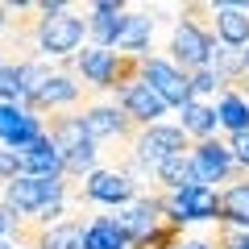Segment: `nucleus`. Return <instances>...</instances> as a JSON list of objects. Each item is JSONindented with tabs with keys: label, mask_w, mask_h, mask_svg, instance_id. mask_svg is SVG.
<instances>
[{
	"label": "nucleus",
	"mask_w": 249,
	"mask_h": 249,
	"mask_svg": "<svg viewBox=\"0 0 249 249\" xmlns=\"http://www.w3.org/2000/svg\"><path fill=\"white\" fill-rule=\"evenodd\" d=\"M34 46L42 54H50V58H67V54H75L83 46V37H88V21L75 17L67 4H34Z\"/></svg>",
	"instance_id": "nucleus-1"
},
{
	"label": "nucleus",
	"mask_w": 249,
	"mask_h": 249,
	"mask_svg": "<svg viewBox=\"0 0 249 249\" xmlns=\"http://www.w3.org/2000/svg\"><path fill=\"white\" fill-rule=\"evenodd\" d=\"M175 154H191V137L178 129V124H150L137 133V142L129 145V162H124V175H154L166 158Z\"/></svg>",
	"instance_id": "nucleus-2"
},
{
	"label": "nucleus",
	"mask_w": 249,
	"mask_h": 249,
	"mask_svg": "<svg viewBox=\"0 0 249 249\" xmlns=\"http://www.w3.org/2000/svg\"><path fill=\"white\" fill-rule=\"evenodd\" d=\"M71 191L67 178H34V175H17L13 183H4V204L21 216H37L46 204H62Z\"/></svg>",
	"instance_id": "nucleus-3"
},
{
	"label": "nucleus",
	"mask_w": 249,
	"mask_h": 249,
	"mask_svg": "<svg viewBox=\"0 0 249 249\" xmlns=\"http://www.w3.org/2000/svg\"><path fill=\"white\" fill-rule=\"evenodd\" d=\"M191 166H196L199 187H212V191H216V183H241L249 175V170L237 166L229 142H220V137H208V142L191 145Z\"/></svg>",
	"instance_id": "nucleus-4"
},
{
	"label": "nucleus",
	"mask_w": 249,
	"mask_h": 249,
	"mask_svg": "<svg viewBox=\"0 0 249 249\" xmlns=\"http://www.w3.org/2000/svg\"><path fill=\"white\" fill-rule=\"evenodd\" d=\"M212 50H216V34L212 29H204V25H196V21H178L175 25V37H170V54H175V67L178 71H204L208 67V58H212Z\"/></svg>",
	"instance_id": "nucleus-5"
},
{
	"label": "nucleus",
	"mask_w": 249,
	"mask_h": 249,
	"mask_svg": "<svg viewBox=\"0 0 249 249\" xmlns=\"http://www.w3.org/2000/svg\"><path fill=\"white\" fill-rule=\"evenodd\" d=\"M83 129H88V137L96 145L100 142H112V137H116V142H124V145H133L137 133H142V129L124 116L121 104H91L88 112H83Z\"/></svg>",
	"instance_id": "nucleus-6"
},
{
	"label": "nucleus",
	"mask_w": 249,
	"mask_h": 249,
	"mask_svg": "<svg viewBox=\"0 0 249 249\" xmlns=\"http://www.w3.org/2000/svg\"><path fill=\"white\" fill-rule=\"evenodd\" d=\"M79 199H88V204H112V208H124L137 199V183L124 170H91L88 178H83V191Z\"/></svg>",
	"instance_id": "nucleus-7"
},
{
	"label": "nucleus",
	"mask_w": 249,
	"mask_h": 249,
	"mask_svg": "<svg viewBox=\"0 0 249 249\" xmlns=\"http://www.w3.org/2000/svg\"><path fill=\"white\" fill-rule=\"evenodd\" d=\"M145 83L166 100V108H187L191 100H196L191 96L187 71H178L175 62H166V58H150V54H145Z\"/></svg>",
	"instance_id": "nucleus-8"
},
{
	"label": "nucleus",
	"mask_w": 249,
	"mask_h": 249,
	"mask_svg": "<svg viewBox=\"0 0 249 249\" xmlns=\"http://www.w3.org/2000/svg\"><path fill=\"white\" fill-rule=\"evenodd\" d=\"M116 220H121V229L129 232V241H133V249H142L145 241L154 237V232L166 224V216H162V204L158 196H137L133 204H124L121 212H116Z\"/></svg>",
	"instance_id": "nucleus-9"
},
{
	"label": "nucleus",
	"mask_w": 249,
	"mask_h": 249,
	"mask_svg": "<svg viewBox=\"0 0 249 249\" xmlns=\"http://www.w3.org/2000/svg\"><path fill=\"white\" fill-rule=\"evenodd\" d=\"M116 104L124 108V116H129L137 129H150V124H158V116H166V100H162L145 79L121 88V91H116Z\"/></svg>",
	"instance_id": "nucleus-10"
},
{
	"label": "nucleus",
	"mask_w": 249,
	"mask_h": 249,
	"mask_svg": "<svg viewBox=\"0 0 249 249\" xmlns=\"http://www.w3.org/2000/svg\"><path fill=\"white\" fill-rule=\"evenodd\" d=\"M124 29H129V9H124V4H116V0H100V4H91V21H88L91 46L112 50V46H121Z\"/></svg>",
	"instance_id": "nucleus-11"
},
{
	"label": "nucleus",
	"mask_w": 249,
	"mask_h": 249,
	"mask_svg": "<svg viewBox=\"0 0 249 249\" xmlns=\"http://www.w3.org/2000/svg\"><path fill=\"white\" fill-rule=\"evenodd\" d=\"M212 34L220 46H249V4H212Z\"/></svg>",
	"instance_id": "nucleus-12"
},
{
	"label": "nucleus",
	"mask_w": 249,
	"mask_h": 249,
	"mask_svg": "<svg viewBox=\"0 0 249 249\" xmlns=\"http://www.w3.org/2000/svg\"><path fill=\"white\" fill-rule=\"evenodd\" d=\"M79 96H83V88L71 79V75H50V83H46L37 96H29L21 108H25V112H34V116H42L46 108L54 112V108H62V104H75Z\"/></svg>",
	"instance_id": "nucleus-13"
},
{
	"label": "nucleus",
	"mask_w": 249,
	"mask_h": 249,
	"mask_svg": "<svg viewBox=\"0 0 249 249\" xmlns=\"http://www.w3.org/2000/svg\"><path fill=\"white\" fill-rule=\"evenodd\" d=\"M21 154V175H34V178H58L62 175V154L50 145V137H37L29 150H17ZM67 178V175H62Z\"/></svg>",
	"instance_id": "nucleus-14"
},
{
	"label": "nucleus",
	"mask_w": 249,
	"mask_h": 249,
	"mask_svg": "<svg viewBox=\"0 0 249 249\" xmlns=\"http://www.w3.org/2000/svg\"><path fill=\"white\" fill-rule=\"evenodd\" d=\"M75 67H79V75L91 83V88H112L116 50H100V46H88V50L75 54Z\"/></svg>",
	"instance_id": "nucleus-15"
},
{
	"label": "nucleus",
	"mask_w": 249,
	"mask_h": 249,
	"mask_svg": "<svg viewBox=\"0 0 249 249\" xmlns=\"http://www.w3.org/2000/svg\"><path fill=\"white\" fill-rule=\"evenodd\" d=\"M83 249H133V241H129V232L121 229L116 216H96L83 229Z\"/></svg>",
	"instance_id": "nucleus-16"
},
{
	"label": "nucleus",
	"mask_w": 249,
	"mask_h": 249,
	"mask_svg": "<svg viewBox=\"0 0 249 249\" xmlns=\"http://www.w3.org/2000/svg\"><path fill=\"white\" fill-rule=\"evenodd\" d=\"M46 137H50V145L67 158L71 150H79L83 142H91L88 129H83V116H50V124H46Z\"/></svg>",
	"instance_id": "nucleus-17"
},
{
	"label": "nucleus",
	"mask_w": 249,
	"mask_h": 249,
	"mask_svg": "<svg viewBox=\"0 0 249 249\" xmlns=\"http://www.w3.org/2000/svg\"><path fill=\"white\" fill-rule=\"evenodd\" d=\"M178 204H183L187 220H220V191L212 187H187V191H175Z\"/></svg>",
	"instance_id": "nucleus-18"
},
{
	"label": "nucleus",
	"mask_w": 249,
	"mask_h": 249,
	"mask_svg": "<svg viewBox=\"0 0 249 249\" xmlns=\"http://www.w3.org/2000/svg\"><path fill=\"white\" fill-rule=\"evenodd\" d=\"M220 224H232V229H249V178L241 183H229L220 191Z\"/></svg>",
	"instance_id": "nucleus-19"
},
{
	"label": "nucleus",
	"mask_w": 249,
	"mask_h": 249,
	"mask_svg": "<svg viewBox=\"0 0 249 249\" xmlns=\"http://www.w3.org/2000/svg\"><path fill=\"white\" fill-rule=\"evenodd\" d=\"M178 116H183V124H178V129H183L187 137H196V142H208V137L216 133V108L212 104H204V100H191V104L187 108H178Z\"/></svg>",
	"instance_id": "nucleus-20"
},
{
	"label": "nucleus",
	"mask_w": 249,
	"mask_h": 249,
	"mask_svg": "<svg viewBox=\"0 0 249 249\" xmlns=\"http://www.w3.org/2000/svg\"><path fill=\"white\" fill-rule=\"evenodd\" d=\"M154 178H158L166 191H187V187H199L196 166H191V154H175V158H166L158 170H154Z\"/></svg>",
	"instance_id": "nucleus-21"
},
{
	"label": "nucleus",
	"mask_w": 249,
	"mask_h": 249,
	"mask_svg": "<svg viewBox=\"0 0 249 249\" xmlns=\"http://www.w3.org/2000/svg\"><path fill=\"white\" fill-rule=\"evenodd\" d=\"M216 121L229 129V137L232 133H241V129H249V100L241 96V91H220V104H216Z\"/></svg>",
	"instance_id": "nucleus-22"
},
{
	"label": "nucleus",
	"mask_w": 249,
	"mask_h": 249,
	"mask_svg": "<svg viewBox=\"0 0 249 249\" xmlns=\"http://www.w3.org/2000/svg\"><path fill=\"white\" fill-rule=\"evenodd\" d=\"M83 229L88 224H79V220H62L54 229H46L34 249H83Z\"/></svg>",
	"instance_id": "nucleus-23"
},
{
	"label": "nucleus",
	"mask_w": 249,
	"mask_h": 249,
	"mask_svg": "<svg viewBox=\"0 0 249 249\" xmlns=\"http://www.w3.org/2000/svg\"><path fill=\"white\" fill-rule=\"evenodd\" d=\"M150 29H154L150 13H129V29H124V37H121L116 50H121V54H142L145 42H150Z\"/></svg>",
	"instance_id": "nucleus-24"
},
{
	"label": "nucleus",
	"mask_w": 249,
	"mask_h": 249,
	"mask_svg": "<svg viewBox=\"0 0 249 249\" xmlns=\"http://www.w3.org/2000/svg\"><path fill=\"white\" fill-rule=\"evenodd\" d=\"M96 154H100V145H96V142H83L79 150H71L67 158H62V175H67V178L91 175V170H96Z\"/></svg>",
	"instance_id": "nucleus-25"
},
{
	"label": "nucleus",
	"mask_w": 249,
	"mask_h": 249,
	"mask_svg": "<svg viewBox=\"0 0 249 249\" xmlns=\"http://www.w3.org/2000/svg\"><path fill=\"white\" fill-rule=\"evenodd\" d=\"M21 100H25L21 62H4V67H0V104H21Z\"/></svg>",
	"instance_id": "nucleus-26"
},
{
	"label": "nucleus",
	"mask_w": 249,
	"mask_h": 249,
	"mask_svg": "<svg viewBox=\"0 0 249 249\" xmlns=\"http://www.w3.org/2000/svg\"><path fill=\"white\" fill-rule=\"evenodd\" d=\"M21 83H25V100L37 96V91L50 83V67H46V62H21ZM25 100H21V104H25Z\"/></svg>",
	"instance_id": "nucleus-27"
},
{
	"label": "nucleus",
	"mask_w": 249,
	"mask_h": 249,
	"mask_svg": "<svg viewBox=\"0 0 249 249\" xmlns=\"http://www.w3.org/2000/svg\"><path fill=\"white\" fill-rule=\"evenodd\" d=\"M187 79H191V96H208V91H229V83L220 79V75L212 71V67H204V71H191L187 75Z\"/></svg>",
	"instance_id": "nucleus-28"
},
{
	"label": "nucleus",
	"mask_w": 249,
	"mask_h": 249,
	"mask_svg": "<svg viewBox=\"0 0 249 249\" xmlns=\"http://www.w3.org/2000/svg\"><path fill=\"white\" fill-rule=\"evenodd\" d=\"M229 150H232V158H237V166L249 170V129H241V133L229 137Z\"/></svg>",
	"instance_id": "nucleus-29"
},
{
	"label": "nucleus",
	"mask_w": 249,
	"mask_h": 249,
	"mask_svg": "<svg viewBox=\"0 0 249 249\" xmlns=\"http://www.w3.org/2000/svg\"><path fill=\"white\" fill-rule=\"evenodd\" d=\"M21 175V154L17 150H0V183H13Z\"/></svg>",
	"instance_id": "nucleus-30"
},
{
	"label": "nucleus",
	"mask_w": 249,
	"mask_h": 249,
	"mask_svg": "<svg viewBox=\"0 0 249 249\" xmlns=\"http://www.w3.org/2000/svg\"><path fill=\"white\" fill-rule=\"evenodd\" d=\"M175 249H212V241H178Z\"/></svg>",
	"instance_id": "nucleus-31"
},
{
	"label": "nucleus",
	"mask_w": 249,
	"mask_h": 249,
	"mask_svg": "<svg viewBox=\"0 0 249 249\" xmlns=\"http://www.w3.org/2000/svg\"><path fill=\"white\" fill-rule=\"evenodd\" d=\"M9 13H13V9H9V4H0V29H9V21H13V17H9Z\"/></svg>",
	"instance_id": "nucleus-32"
},
{
	"label": "nucleus",
	"mask_w": 249,
	"mask_h": 249,
	"mask_svg": "<svg viewBox=\"0 0 249 249\" xmlns=\"http://www.w3.org/2000/svg\"><path fill=\"white\" fill-rule=\"evenodd\" d=\"M232 91H241V96L249 100V75H245V79H241V83H232Z\"/></svg>",
	"instance_id": "nucleus-33"
},
{
	"label": "nucleus",
	"mask_w": 249,
	"mask_h": 249,
	"mask_svg": "<svg viewBox=\"0 0 249 249\" xmlns=\"http://www.w3.org/2000/svg\"><path fill=\"white\" fill-rule=\"evenodd\" d=\"M0 249H17V245H13V241H0Z\"/></svg>",
	"instance_id": "nucleus-34"
},
{
	"label": "nucleus",
	"mask_w": 249,
	"mask_h": 249,
	"mask_svg": "<svg viewBox=\"0 0 249 249\" xmlns=\"http://www.w3.org/2000/svg\"><path fill=\"white\" fill-rule=\"evenodd\" d=\"M245 71H249V46H245Z\"/></svg>",
	"instance_id": "nucleus-35"
},
{
	"label": "nucleus",
	"mask_w": 249,
	"mask_h": 249,
	"mask_svg": "<svg viewBox=\"0 0 249 249\" xmlns=\"http://www.w3.org/2000/svg\"><path fill=\"white\" fill-rule=\"evenodd\" d=\"M17 249H21V245H17Z\"/></svg>",
	"instance_id": "nucleus-36"
}]
</instances>
